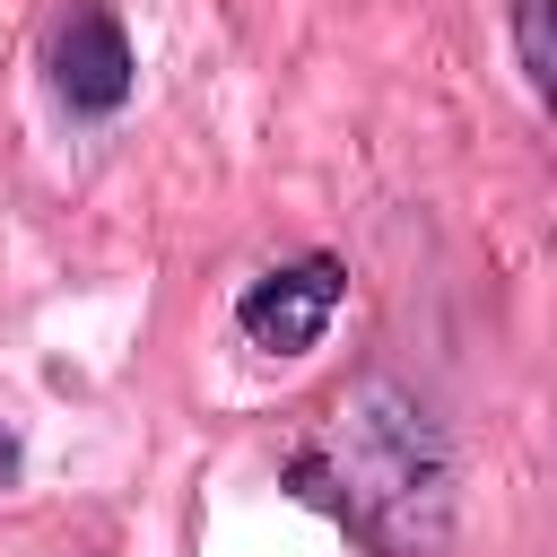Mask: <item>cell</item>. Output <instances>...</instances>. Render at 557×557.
<instances>
[{"label": "cell", "mask_w": 557, "mask_h": 557, "mask_svg": "<svg viewBox=\"0 0 557 557\" xmlns=\"http://www.w3.org/2000/svg\"><path fill=\"white\" fill-rule=\"evenodd\" d=\"M287 479L374 557H435L453 540V444L435 409L392 374L348 383Z\"/></svg>", "instance_id": "cell-1"}, {"label": "cell", "mask_w": 557, "mask_h": 557, "mask_svg": "<svg viewBox=\"0 0 557 557\" xmlns=\"http://www.w3.org/2000/svg\"><path fill=\"white\" fill-rule=\"evenodd\" d=\"M348 305V261L339 252H296V261H270L244 296H235V331L261 348V357H305L331 313Z\"/></svg>", "instance_id": "cell-2"}, {"label": "cell", "mask_w": 557, "mask_h": 557, "mask_svg": "<svg viewBox=\"0 0 557 557\" xmlns=\"http://www.w3.org/2000/svg\"><path fill=\"white\" fill-rule=\"evenodd\" d=\"M44 70H52V96H61L78 122H113V113L131 104V87H139L131 35H122V17H113L104 0H70V9H61Z\"/></svg>", "instance_id": "cell-3"}, {"label": "cell", "mask_w": 557, "mask_h": 557, "mask_svg": "<svg viewBox=\"0 0 557 557\" xmlns=\"http://www.w3.org/2000/svg\"><path fill=\"white\" fill-rule=\"evenodd\" d=\"M513 52H522L531 96H548V78H557V52H548V0H513Z\"/></svg>", "instance_id": "cell-4"}, {"label": "cell", "mask_w": 557, "mask_h": 557, "mask_svg": "<svg viewBox=\"0 0 557 557\" xmlns=\"http://www.w3.org/2000/svg\"><path fill=\"white\" fill-rule=\"evenodd\" d=\"M17 479V435H0V487Z\"/></svg>", "instance_id": "cell-5"}]
</instances>
